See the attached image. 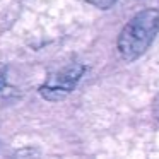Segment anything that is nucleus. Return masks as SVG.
I'll return each mask as SVG.
<instances>
[{
    "instance_id": "1",
    "label": "nucleus",
    "mask_w": 159,
    "mask_h": 159,
    "mask_svg": "<svg viewBox=\"0 0 159 159\" xmlns=\"http://www.w3.org/2000/svg\"><path fill=\"white\" fill-rule=\"evenodd\" d=\"M159 31V11H140L123 26L118 34L116 48L125 62H134L152 45Z\"/></svg>"
},
{
    "instance_id": "2",
    "label": "nucleus",
    "mask_w": 159,
    "mask_h": 159,
    "mask_svg": "<svg viewBox=\"0 0 159 159\" xmlns=\"http://www.w3.org/2000/svg\"><path fill=\"white\" fill-rule=\"evenodd\" d=\"M84 72H86V67L82 63H70V65L57 70L55 74H52L45 80V84L39 87V94L48 101L63 99L75 89Z\"/></svg>"
},
{
    "instance_id": "3",
    "label": "nucleus",
    "mask_w": 159,
    "mask_h": 159,
    "mask_svg": "<svg viewBox=\"0 0 159 159\" xmlns=\"http://www.w3.org/2000/svg\"><path fill=\"white\" fill-rule=\"evenodd\" d=\"M84 2H87V4L94 5V7H98V9L106 11V9H110L111 5H115V2H116V0H84Z\"/></svg>"
},
{
    "instance_id": "4",
    "label": "nucleus",
    "mask_w": 159,
    "mask_h": 159,
    "mask_svg": "<svg viewBox=\"0 0 159 159\" xmlns=\"http://www.w3.org/2000/svg\"><path fill=\"white\" fill-rule=\"evenodd\" d=\"M2 86H4V77L0 75V89H2Z\"/></svg>"
}]
</instances>
